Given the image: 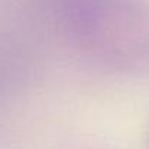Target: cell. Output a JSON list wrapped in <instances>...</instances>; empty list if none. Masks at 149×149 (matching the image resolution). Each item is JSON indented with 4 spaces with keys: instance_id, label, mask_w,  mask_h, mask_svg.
<instances>
[{
    "instance_id": "6da1fadb",
    "label": "cell",
    "mask_w": 149,
    "mask_h": 149,
    "mask_svg": "<svg viewBox=\"0 0 149 149\" xmlns=\"http://www.w3.org/2000/svg\"><path fill=\"white\" fill-rule=\"evenodd\" d=\"M70 26L84 51L102 64L130 69L149 58V13L136 5L97 0Z\"/></svg>"
}]
</instances>
